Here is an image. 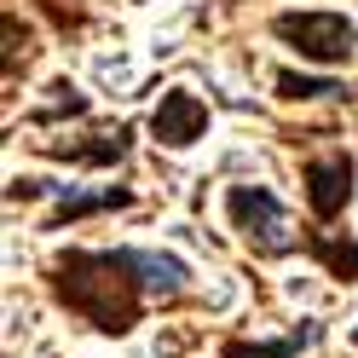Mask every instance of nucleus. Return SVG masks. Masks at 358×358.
Wrapping results in <instances>:
<instances>
[{
  "instance_id": "nucleus-1",
  "label": "nucleus",
  "mask_w": 358,
  "mask_h": 358,
  "mask_svg": "<svg viewBox=\"0 0 358 358\" xmlns=\"http://www.w3.org/2000/svg\"><path fill=\"white\" fill-rule=\"evenodd\" d=\"M47 289L70 318L93 324L99 335H127L150 295L139 249H64L47 260Z\"/></svg>"
},
{
  "instance_id": "nucleus-2",
  "label": "nucleus",
  "mask_w": 358,
  "mask_h": 358,
  "mask_svg": "<svg viewBox=\"0 0 358 358\" xmlns=\"http://www.w3.org/2000/svg\"><path fill=\"white\" fill-rule=\"evenodd\" d=\"M226 214H231V231L249 243L260 260H278V255H289L301 243L295 237V220L283 214V203L266 185H231L226 191Z\"/></svg>"
},
{
  "instance_id": "nucleus-3",
  "label": "nucleus",
  "mask_w": 358,
  "mask_h": 358,
  "mask_svg": "<svg viewBox=\"0 0 358 358\" xmlns=\"http://www.w3.org/2000/svg\"><path fill=\"white\" fill-rule=\"evenodd\" d=\"M272 35L283 47H295L306 64H347L358 52V29L341 12H278Z\"/></svg>"
},
{
  "instance_id": "nucleus-4",
  "label": "nucleus",
  "mask_w": 358,
  "mask_h": 358,
  "mask_svg": "<svg viewBox=\"0 0 358 358\" xmlns=\"http://www.w3.org/2000/svg\"><path fill=\"white\" fill-rule=\"evenodd\" d=\"M301 185H306V208L312 220H341L347 203H352V156L347 150H324V156H312V162L301 168Z\"/></svg>"
},
{
  "instance_id": "nucleus-5",
  "label": "nucleus",
  "mask_w": 358,
  "mask_h": 358,
  "mask_svg": "<svg viewBox=\"0 0 358 358\" xmlns=\"http://www.w3.org/2000/svg\"><path fill=\"white\" fill-rule=\"evenodd\" d=\"M150 133H156V145L185 150V145H196L208 133V104L196 99L191 87H173V93H162V104L150 110Z\"/></svg>"
},
{
  "instance_id": "nucleus-6",
  "label": "nucleus",
  "mask_w": 358,
  "mask_h": 358,
  "mask_svg": "<svg viewBox=\"0 0 358 358\" xmlns=\"http://www.w3.org/2000/svg\"><path fill=\"white\" fill-rule=\"evenodd\" d=\"M133 145V127L116 122L104 133H87V139H35L41 156H58V162H81V168H116Z\"/></svg>"
},
{
  "instance_id": "nucleus-7",
  "label": "nucleus",
  "mask_w": 358,
  "mask_h": 358,
  "mask_svg": "<svg viewBox=\"0 0 358 358\" xmlns=\"http://www.w3.org/2000/svg\"><path fill=\"white\" fill-rule=\"evenodd\" d=\"M127 203H133L127 185H110V191H70V185H58V208L47 220V231H64V226H76V220H87V214H110V208H127Z\"/></svg>"
},
{
  "instance_id": "nucleus-8",
  "label": "nucleus",
  "mask_w": 358,
  "mask_h": 358,
  "mask_svg": "<svg viewBox=\"0 0 358 358\" xmlns=\"http://www.w3.org/2000/svg\"><path fill=\"white\" fill-rule=\"evenodd\" d=\"M301 249L318 260L335 283H358V243H352L347 231H306Z\"/></svg>"
},
{
  "instance_id": "nucleus-9",
  "label": "nucleus",
  "mask_w": 358,
  "mask_h": 358,
  "mask_svg": "<svg viewBox=\"0 0 358 358\" xmlns=\"http://www.w3.org/2000/svg\"><path fill=\"white\" fill-rule=\"evenodd\" d=\"M318 335H324V324H312V318H306L301 329H289L283 341H243V335H231V341L220 347V358H295L301 347L318 341Z\"/></svg>"
},
{
  "instance_id": "nucleus-10",
  "label": "nucleus",
  "mask_w": 358,
  "mask_h": 358,
  "mask_svg": "<svg viewBox=\"0 0 358 358\" xmlns=\"http://www.w3.org/2000/svg\"><path fill=\"white\" fill-rule=\"evenodd\" d=\"M139 272H145V289L156 301H173V295H185V260H173V255H150V249H139Z\"/></svg>"
},
{
  "instance_id": "nucleus-11",
  "label": "nucleus",
  "mask_w": 358,
  "mask_h": 358,
  "mask_svg": "<svg viewBox=\"0 0 358 358\" xmlns=\"http://www.w3.org/2000/svg\"><path fill=\"white\" fill-rule=\"evenodd\" d=\"M278 99L283 104H312V99H347L341 81H324V76H301V70H283L278 76Z\"/></svg>"
},
{
  "instance_id": "nucleus-12",
  "label": "nucleus",
  "mask_w": 358,
  "mask_h": 358,
  "mask_svg": "<svg viewBox=\"0 0 358 358\" xmlns=\"http://www.w3.org/2000/svg\"><path fill=\"white\" fill-rule=\"evenodd\" d=\"M52 104L47 110H35V127H52V122H64V116H87V93L76 81H52Z\"/></svg>"
},
{
  "instance_id": "nucleus-13",
  "label": "nucleus",
  "mask_w": 358,
  "mask_h": 358,
  "mask_svg": "<svg viewBox=\"0 0 358 358\" xmlns=\"http://www.w3.org/2000/svg\"><path fill=\"white\" fill-rule=\"evenodd\" d=\"M0 29H6V81H17V70L29 64V29H17V12H6L0 17Z\"/></svg>"
},
{
  "instance_id": "nucleus-14",
  "label": "nucleus",
  "mask_w": 358,
  "mask_h": 358,
  "mask_svg": "<svg viewBox=\"0 0 358 358\" xmlns=\"http://www.w3.org/2000/svg\"><path fill=\"white\" fill-rule=\"evenodd\" d=\"M41 12L52 17L58 35H81V29H87V12L76 6V0H41Z\"/></svg>"
}]
</instances>
